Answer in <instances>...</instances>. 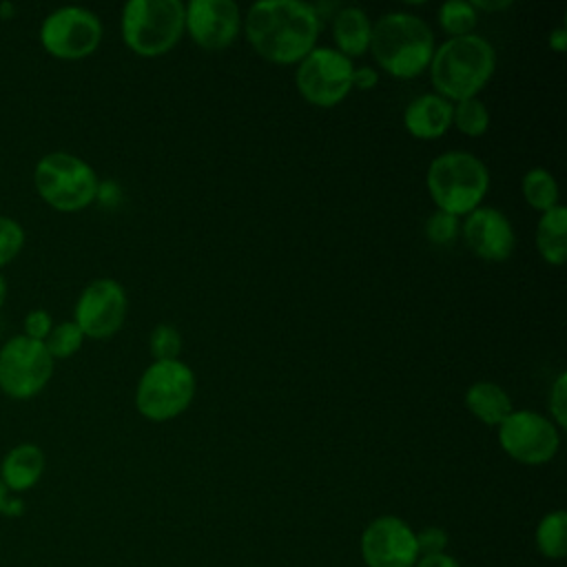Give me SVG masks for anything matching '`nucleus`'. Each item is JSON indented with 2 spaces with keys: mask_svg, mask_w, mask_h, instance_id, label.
<instances>
[{
  "mask_svg": "<svg viewBox=\"0 0 567 567\" xmlns=\"http://www.w3.org/2000/svg\"><path fill=\"white\" fill-rule=\"evenodd\" d=\"M244 33L255 53L275 64H299L315 47L321 16L299 0H259L248 7Z\"/></svg>",
  "mask_w": 567,
  "mask_h": 567,
  "instance_id": "nucleus-1",
  "label": "nucleus"
},
{
  "mask_svg": "<svg viewBox=\"0 0 567 567\" xmlns=\"http://www.w3.org/2000/svg\"><path fill=\"white\" fill-rule=\"evenodd\" d=\"M434 49V31L416 13L390 11L372 22L368 51L392 78L421 75L430 66Z\"/></svg>",
  "mask_w": 567,
  "mask_h": 567,
  "instance_id": "nucleus-2",
  "label": "nucleus"
},
{
  "mask_svg": "<svg viewBox=\"0 0 567 567\" xmlns=\"http://www.w3.org/2000/svg\"><path fill=\"white\" fill-rule=\"evenodd\" d=\"M427 69L436 93L454 104L458 100L476 97L492 80L496 53L494 47L476 33L447 38L434 49Z\"/></svg>",
  "mask_w": 567,
  "mask_h": 567,
  "instance_id": "nucleus-3",
  "label": "nucleus"
},
{
  "mask_svg": "<svg viewBox=\"0 0 567 567\" xmlns=\"http://www.w3.org/2000/svg\"><path fill=\"white\" fill-rule=\"evenodd\" d=\"M425 186L436 210L461 219L481 206L489 188V171L470 151H445L430 162Z\"/></svg>",
  "mask_w": 567,
  "mask_h": 567,
  "instance_id": "nucleus-4",
  "label": "nucleus"
},
{
  "mask_svg": "<svg viewBox=\"0 0 567 567\" xmlns=\"http://www.w3.org/2000/svg\"><path fill=\"white\" fill-rule=\"evenodd\" d=\"M33 186L44 204L60 213H78L97 199L100 179L95 168L80 155L53 151L38 159Z\"/></svg>",
  "mask_w": 567,
  "mask_h": 567,
  "instance_id": "nucleus-5",
  "label": "nucleus"
},
{
  "mask_svg": "<svg viewBox=\"0 0 567 567\" xmlns=\"http://www.w3.org/2000/svg\"><path fill=\"white\" fill-rule=\"evenodd\" d=\"M122 40L140 58L168 53L184 35V2L128 0L122 9Z\"/></svg>",
  "mask_w": 567,
  "mask_h": 567,
  "instance_id": "nucleus-6",
  "label": "nucleus"
},
{
  "mask_svg": "<svg viewBox=\"0 0 567 567\" xmlns=\"http://www.w3.org/2000/svg\"><path fill=\"white\" fill-rule=\"evenodd\" d=\"M195 372L179 359L153 361L135 388V408L148 421H168L186 412L195 399Z\"/></svg>",
  "mask_w": 567,
  "mask_h": 567,
  "instance_id": "nucleus-7",
  "label": "nucleus"
},
{
  "mask_svg": "<svg viewBox=\"0 0 567 567\" xmlns=\"http://www.w3.org/2000/svg\"><path fill=\"white\" fill-rule=\"evenodd\" d=\"M55 361L42 341L13 334L0 348V390L9 399L27 401L38 396L53 377Z\"/></svg>",
  "mask_w": 567,
  "mask_h": 567,
  "instance_id": "nucleus-8",
  "label": "nucleus"
},
{
  "mask_svg": "<svg viewBox=\"0 0 567 567\" xmlns=\"http://www.w3.org/2000/svg\"><path fill=\"white\" fill-rule=\"evenodd\" d=\"M42 49L58 60H84L102 42V20L86 7H58L40 24Z\"/></svg>",
  "mask_w": 567,
  "mask_h": 567,
  "instance_id": "nucleus-9",
  "label": "nucleus"
},
{
  "mask_svg": "<svg viewBox=\"0 0 567 567\" xmlns=\"http://www.w3.org/2000/svg\"><path fill=\"white\" fill-rule=\"evenodd\" d=\"M354 64L350 58L332 47H315L295 71L299 95L312 106L330 109L348 97L352 91Z\"/></svg>",
  "mask_w": 567,
  "mask_h": 567,
  "instance_id": "nucleus-10",
  "label": "nucleus"
},
{
  "mask_svg": "<svg viewBox=\"0 0 567 567\" xmlns=\"http://www.w3.org/2000/svg\"><path fill=\"white\" fill-rule=\"evenodd\" d=\"M496 430L503 452L523 465L549 463L560 445V434L554 421L532 410H512Z\"/></svg>",
  "mask_w": 567,
  "mask_h": 567,
  "instance_id": "nucleus-11",
  "label": "nucleus"
},
{
  "mask_svg": "<svg viewBox=\"0 0 567 567\" xmlns=\"http://www.w3.org/2000/svg\"><path fill=\"white\" fill-rule=\"evenodd\" d=\"M126 290L117 279L97 277L89 281L73 306V323L86 339H111L126 319Z\"/></svg>",
  "mask_w": 567,
  "mask_h": 567,
  "instance_id": "nucleus-12",
  "label": "nucleus"
},
{
  "mask_svg": "<svg viewBox=\"0 0 567 567\" xmlns=\"http://www.w3.org/2000/svg\"><path fill=\"white\" fill-rule=\"evenodd\" d=\"M361 556L368 567H414L416 532L399 516H379L361 534Z\"/></svg>",
  "mask_w": 567,
  "mask_h": 567,
  "instance_id": "nucleus-13",
  "label": "nucleus"
},
{
  "mask_svg": "<svg viewBox=\"0 0 567 567\" xmlns=\"http://www.w3.org/2000/svg\"><path fill=\"white\" fill-rule=\"evenodd\" d=\"M241 24V11L233 0H190L184 4V31L202 49L219 51L230 47Z\"/></svg>",
  "mask_w": 567,
  "mask_h": 567,
  "instance_id": "nucleus-14",
  "label": "nucleus"
},
{
  "mask_svg": "<svg viewBox=\"0 0 567 567\" xmlns=\"http://www.w3.org/2000/svg\"><path fill=\"white\" fill-rule=\"evenodd\" d=\"M461 233L465 246L485 261H505L516 246L514 226L507 215L492 206H478L463 217Z\"/></svg>",
  "mask_w": 567,
  "mask_h": 567,
  "instance_id": "nucleus-15",
  "label": "nucleus"
},
{
  "mask_svg": "<svg viewBox=\"0 0 567 567\" xmlns=\"http://www.w3.org/2000/svg\"><path fill=\"white\" fill-rule=\"evenodd\" d=\"M403 126L416 140H436L452 126V102L439 93H423L405 106Z\"/></svg>",
  "mask_w": 567,
  "mask_h": 567,
  "instance_id": "nucleus-16",
  "label": "nucleus"
},
{
  "mask_svg": "<svg viewBox=\"0 0 567 567\" xmlns=\"http://www.w3.org/2000/svg\"><path fill=\"white\" fill-rule=\"evenodd\" d=\"M47 467V456L35 443L13 445L0 461V481L7 492L20 494L38 485Z\"/></svg>",
  "mask_w": 567,
  "mask_h": 567,
  "instance_id": "nucleus-17",
  "label": "nucleus"
},
{
  "mask_svg": "<svg viewBox=\"0 0 567 567\" xmlns=\"http://www.w3.org/2000/svg\"><path fill=\"white\" fill-rule=\"evenodd\" d=\"M372 33V20L359 7H341L332 20V40L337 51L346 58H359L368 53Z\"/></svg>",
  "mask_w": 567,
  "mask_h": 567,
  "instance_id": "nucleus-18",
  "label": "nucleus"
},
{
  "mask_svg": "<svg viewBox=\"0 0 567 567\" xmlns=\"http://www.w3.org/2000/svg\"><path fill=\"white\" fill-rule=\"evenodd\" d=\"M465 408L489 427H498L514 410L507 390L494 381H474L465 390Z\"/></svg>",
  "mask_w": 567,
  "mask_h": 567,
  "instance_id": "nucleus-19",
  "label": "nucleus"
},
{
  "mask_svg": "<svg viewBox=\"0 0 567 567\" xmlns=\"http://www.w3.org/2000/svg\"><path fill=\"white\" fill-rule=\"evenodd\" d=\"M536 248L549 266H560L567 255V208L556 204L540 213L536 224Z\"/></svg>",
  "mask_w": 567,
  "mask_h": 567,
  "instance_id": "nucleus-20",
  "label": "nucleus"
},
{
  "mask_svg": "<svg viewBox=\"0 0 567 567\" xmlns=\"http://www.w3.org/2000/svg\"><path fill=\"white\" fill-rule=\"evenodd\" d=\"M520 190H523L525 202L538 213H545V210L554 208L558 204V195H560L556 177L547 168H540V166L529 168L523 175Z\"/></svg>",
  "mask_w": 567,
  "mask_h": 567,
  "instance_id": "nucleus-21",
  "label": "nucleus"
},
{
  "mask_svg": "<svg viewBox=\"0 0 567 567\" xmlns=\"http://www.w3.org/2000/svg\"><path fill=\"white\" fill-rule=\"evenodd\" d=\"M536 547L549 560H560L567 554V514L554 509L538 520Z\"/></svg>",
  "mask_w": 567,
  "mask_h": 567,
  "instance_id": "nucleus-22",
  "label": "nucleus"
},
{
  "mask_svg": "<svg viewBox=\"0 0 567 567\" xmlns=\"http://www.w3.org/2000/svg\"><path fill=\"white\" fill-rule=\"evenodd\" d=\"M476 22H478V11L467 0H447L439 7V24L450 38L474 33Z\"/></svg>",
  "mask_w": 567,
  "mask_h": 567,
  "instance_id": "nucleus-23",
  "label": "nucleus"
},
{
  "mask_svg": "<svg viewBox=\"0 0 567 567\" xmlns=\"http://www.w3.org/2000/svg\"><path fill=\"white\" fill-rule=\"evenodd\" d=\"M452 126H456L463 135L481 137L489 126V111L485 102L476 97L458 100L452 104Z\"/></svg>",
  "mask_w": 567,
  "mask_h": 567,
  "instance_id": "nucleus-24",
  "label": "nucleus"
},
{
  "mask_svg": "<svg viewBox=\"0 0 567 567\" xmlns=\"http://www.w3.org/2000/svg\"><path fill=\"white\" fill-rule=\"evenodd\" d=\"M84 334L82 330L73 323V321H62L55 323L49 332V337L44 339V348L51 354L53 361L58 359H71L84 343Z\"/></svg>",
  "mask_w": 567,
  "mask_h": 567,
  "instance_id": "nucleus-25",
  "label": "nucleus"
},
{
  "mask_svg": "<svg viewBox=\"0 0 567 567\" xmlns=\"http://www.w3.org/2000/svg\"><path fill=\"white\" fill-rule=\"evenodd\" d=\"M24 241L27 233L22 224L9 215H0V270L20 255Z\"/></svg>",
  "mask_w": 567,
  "mask_h": 567,
  "instance_id": "nucleus-26",
  "label": "nucleus"
},
{
  "mask_svg": "<svg viewBox=\"0 0 567 567\" xmlns=\"http://www.w3.org/2000/svg\"><path fill=\"white\" fill-rule=\"evenodd\" d=\"M148 348L155 361H168V359H177V354L182 352V334L175 326L171 323H157L151 330L148 337Z\"/></svg>",
  "mask_w": 567,
  "mask_h": 567,
  "instance_id": "nucleus-27",
  "label": "nucleus"
},
{
  "mask_svg": "<svg viewBox=\"0 0 567 567\" xmlns=\"http://www.w3.org/2000/svg\"><path fill=\"white\" fill-rule=\"evenodd\" d=\"M461 224L458 217L443 213V210H434L427 219H425V235L432 244L436 246H447L458 237Z\"/></svg>",
  "mask_w": 567,
  "mask_h": 567,
  "instance_id": "nucleus-28",
  "label": "nucleus"
},
{
  "mask_svg": "<svg viewBox=\"0 0 567 567\" xmlns=\"http://www.w3.org/2000/svg\"><path fill=\"white\" fill-rule=\"evenodd\" d=\"M547 405H549V419L554 421V425L567 427V372H560L554 379L549 388Z\"/></svg>",
  "mask_w": 567,
  "mask_h": 567,
  "instance_id": "nucleus-29",
  "label": "nucleus"
},
{
  "mask_svg": "<svg viewBox=\"0 0 567 567\" xmlns=\"http://www.w3.org/2000/svg\"><path fill=\"white\" fill-rule=\"evenodd\" d=\"M53 317L44 310V308H33L24 315V321H22V328H24V337L29 339H35V341H42L49 337L51 328H53Z\"/></svg>",
  "mask_w": 567,
  "mask_h": 567,
  "instance_id": "nucleus-30",
  "label": "nucleus"
},
{
  "mask_svg": "<svg viewBox=\"0 0 567 567\" xmlns=\"http://www.w3.org/2000/svg\"><path fill=\"white\" fill-rule=\"evenodd\" d=\"M445 545H447V534L441 527H425V529L416 532L419 556L441 554V551H445Z\"/></svg>",
  "mask_w": 567,
  "mask_h": 567,
  "instance_id": "nucleus-31",
  "label": "nucleus"
},
{
  "mask_svg": "<svg viewBox=\"0 0 567 567\" xmlns=\"http://www.w3.org/2000/svg\"><path fill=\"white\" fill-rule=\"evenodd\" d=\"M379 84V73L372 66H354L352 71V89L370 91Z\"/></svg>",
  "mask_w": 567,
  "mask_h": 567,
  "instance_id": "nucleus-32",
  "label": "nucleus"
},
{
  "mask_svg": "<svg viewBox=\"0 0 567 567\" xmlns=\"http://www.w3.org/2000/svg\"><path fill=\"white\" fill-rule=\"evenodd\" d=\"M416 567H461L456 563V558H452L450 554L441 551V554H430V556H419Z\"/></svg>",
  "mask_w": 567,
  "mask_h": 567,
  "instance_id": "nucleus-33",
  "label": "nucleus"
},
{
  "mask_svg": "<svg viewBox=\"0 0 567 567\" xmlns=\"http://www.w3.org/2000/svg\"><path fill=\"white\" fill-rule=\"evenodd\" d=\"M549 47L556 53H563L567 49V27H556L554 31H549Z\"/></svg>",
  "mask_w": 567,
  "mask_h": 567,
  "instance_id": "nucleus-34",
  "label": "nucleus"
},
{
  "mask_svg": "<svg viewBox=\"0 0 567 567\" xmlns=\"http://www.w3.org/2000/svg\"><path fill=\"white\" fill-rule=\"evenodd\" d=\"M476 11H501V9H507L512 2L509 0H501V2H489V0H474L472 2Z\"/></svg>",
  "mask_w": 567,
  "mask_h": 567,
  "instance_id": "nucleus-35",
  "label": "nucleus"
},
{
  "mask_svg": "<svg viewBox=\"0 0 567 567\" xmlns=\"http://www.w3.org/2000/svg\"><path fill=\"white\" fill-rule=\"evenodd\" d=\"M7 292H9V286H7V279L4 275L0 272V308L4 306V299H7Z\"/></svg>",
  "mask_w": 567,
  "mask_h": 567,
  "instance_id": "nucleus-36",
  "label": "nucleus"
},
{
  "mask_svg": "<svg viewBox=\"0 0 567 567\" xmlns=\"http://www.w3.org/2000/svg\"><path fill=\"white\" fill-rule=\"evenodd\" d=\"M7 498H9V492H7V487H4V485H2V481H0V514H2V509H4Z\"/></svg>",
  "mask_w": 567,
  "mask_h": 567,
  "instance_id": "nucleus-37",
  "label": "nucleus"
}]
</instances>
